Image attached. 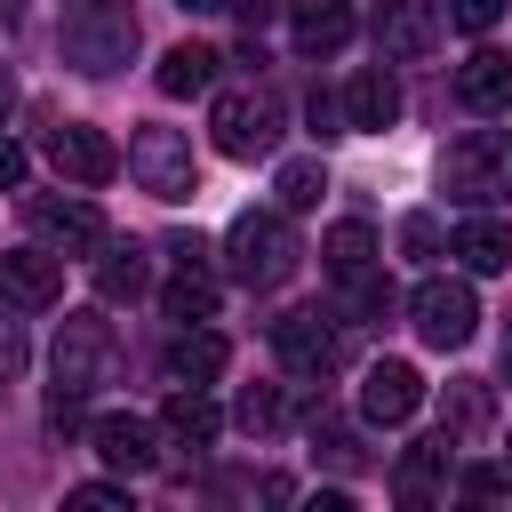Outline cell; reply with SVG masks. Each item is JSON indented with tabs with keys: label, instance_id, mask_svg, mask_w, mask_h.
Wrapping results in <instances>:
<instances>
[{
	"label": "cell",
	"instance_id": "52a82bcc",
	"mask_svg": "<svg viewBox=\"0 0 512 512\" xmlns=\"http://www.w3.org/2000/svg\"><path fill=\"white\" fill-rule=\"evenodd\" d=\"M48 160H56V176H64V184H112V176L128 168V152H120L104 128H80V120L48 128Z\"/></svg>",
	"mask_w": 512,
	"mask_h": 512
},
{
	"label": "cell",
	"instance_id": "ba28073f",
	"mask_svg": "<svg viewBox=\"0 0 512 512\" xmlns=\"http://www.w3.org/2000/svg\"><path fill=\"white\" fill-rule=\"evenodd\" d=\"M104 376H112V328L96 312H72L64 336H56V384L64 392H96Z\"/></svg>",
	"mask_w": 512,
	"mask_h": 512
},
{
	"label": "cell",
	"instance_id": "3957f363",
	"mask_svg": "<svg viewBox=\"0 0 512 512\" xmlns=\"http://www.w3.org/2000/svg\"><path fill=\"white\" fill-rule=\"evenodd\" d=\"M408 320H416V336H424L432 352H456V344H472V328H480V296H472V280L432 272V280H416Z\"/></svg>",
	"mask_w": 512,
	"mask_h": 512
},
{
	"label": "cell",
	"instance_id": "83f0119b",
	"mask_svg": "<svg viewBox=\"0 0 512 512\" xmlns=\"http://www.w3.org/2000/svg\"><path fill=\"white\" fill-rule=\"evenodd\" d=\"M504 8H512V0H448V24H464V32H488V24H504Z\"/></svg>",
	"mask_w": 512,
	"mask_h": 512
},
{
	"label": "cell",
	"instance_id": "9a60e30c",
	"mask_svg": "<svg viewBox=\"0 0 512 512\" xmlns=\"http://www.w3.org/2000/svg\"><path fill=\"white\" fill-rule=\"evenodd\" d=\"M160 432H168L176 448H208V440L224 432V408H216L200 384H176V392L160 400Z\"/></svg>",
	"mask_w": 512,
	"mask_h": 512
},
{
	"label": "cell",
	"instance_id": "8992f818",
	"mask_svg": "<svg viewBox=\"0 0 512 512\" xmlns=\"http://www.w3.org/2000/svg\"><path fill=\"white\" fill-rule=\"evenodd\" d=\"M448 192L456 200H504L512 192V136H464V144H448Z\"/></svg>",
	"mask_w": 512,
	"mask_h": 512
},
{
	"label": "cell",
	"instance_id": "277c9868",
	"mask_svg": "<svg viewBox=\"0 0 512 512\" xmlns=\"http://www.w3.org/2000/svg\"><path fill=\"white\" fill-rule=\"evenodd\" d=\"M64 48H72L80 72H112V64H128V48H136V16H128V0H80V8L64 16Z\"/></svg>",
	"mask_w": 512,
	"mask_h": 512
},
{
	"label": "cell",
	"instance_id": "ac0fdd59",
	"mask_svg": "<svg viewBox=\"0 0 512 512\" xmlns=\"http://www.w3.org/2000/svg\"><path fill=\"white\" fill-rule=\"evenodd\" d=\"M224 360H232V344L216 328H200V320H184L176 344H168V376L176 384H208V376H224Z\"/></svg>",
	"mask_w": 512,
	"mask_h": 512
},
{
	"label": "cell",
	"instance_id": "44dd1931",
	"mask_svg": "<svg viewBox=\"0 0 512 512\" xmlns=\"http://www.w3.org/2000/svg\"><path fill=\"white\" fill-rule=\"evenodd\" d=\"M448 248L464 256V272H512V224L504 216H464Z\"/></svg>",
	"mask_w": 512,
	"mask_h": 512
},
{
	"label": "cell",
	"instance_id": "4dcf8cb0",
	"mask_svg": "<svg viewBox=\"0 0 512 512\" xmlns=\"http://www.w3.org/2000/svg\"><path fill=\"white\" fill-rule=\"evenodd\" d=\"M512 488V472H496V464H464V496H504Z\"/></svg>",
	"mask_w": 512,
	"mask_h": 512
},
{
	"label": "cell",
	"instance_id": "ffe728a7",
	"mask_svg": "<svg viewBox=\"0 0 512 512\" xmlns=\"http://www.w3.org/2000/svg\"><path fill=\"white\" fill-rule=\"evenodd\" d=\"M440 480H448V432H440V440H416V448L392 464V496H400V504H432Z\"/></svg>",
	"mask_w": 512,
	"mask_h": 512
},
{
	"label": "cell",
	"instance_id": "30bf717a",
	"mask_svg": "<svg viewBox=\"0 0 512 512\" xmlns=\"http://www.w3.org/2000/svg\"><path fill=\"white\" fill-rule=\"evenodd\" d=\"M0 304H16V312L64 304V256H48V248H0Z\"/></svg>",
	"mask_w": 512,
	"mask_h": 512
},
{
	"label": "cell",
	"instance_id": "e575fe53",
	"mask_svg": "<svg viewBox=\"0 0 512 512\" xmlns=\"http://www.w3.org/2000/svg\"><path fill=\"white\" fill-rule=\"evenodd\" d=\"M232 8H240V16H248V24H264V16H272V8H280V0H232Z\"/></svg>",
	"mask_w": 512,
	"mask_h": 512
},
{
	"label": "cell",
	"instance_id": "6da1fadb",
	"mask_svg": "<svg viewBox=\"0 0 512 512\" xmlns=\"http://www.w3.org/2000/svg\"><path fill=\"white\" fill-rule=\"evenodd\" d=\"M224 256H232V280L248 288H280L296 272V232H288V208H240L232 232H224Z\"/></svg>",
	"mask_w": 512,
	"mask_h": 512
},
{
	"label": "cell",
	"instance_id": "5b68a950",
	"mask_svg": "<svg viewBox=\"0 0 512 512\" xmlns=\"http://www.w3.org/2000/svg\"><path fill=\"white\" fill-rule=\"evenodd\" d=\"M208 128H216V152L224 160H264L280 144V104L264 88H232V96H216Z\"/></svg>",
	"mask_w": 512,
	"mask_h": 512
},
{
	"label": "cell",
	"instance_id": "8fae6325",
	"mask_svg": "<svg viewBox=\"0 0 512 512\" xmlns=\"http://www.w3.org/2000/svg\"><path fill=\"white\" fill-rule=\"evenodd\" d=\"M272 352H280L288 376H328L336 368V336H328L320 312H280L272 320Z\"/></svg>",
	"mask_w": 512,
	"mask_h": 512
},
{
	"label": "cell",
	"instance_id": "cb8c5ba5",
	"mask_svg": "<svg viewBox=\"0 0 512 512\" xmlns=\"http://www.w3.org/2000/svg\"><path fill=\"white\" fill-rule=\"evenodd\" d=\"M320 264H328L336 280H360V272H376V232H368V224H336V232L320 240Z\"/></svg>",
	"mask_w": 512,
	"mask_h": 512
},
{
	"label": "cell",
	"instance_id": "d6a6232c",
	"mask_svg": "<svg viewBox=\"0 0 512 512\" xmlns=\"http://www.w3.org/2000/svg\"><path fill=\"white\" fill-rule=\"evenodd\" d=\"M168 256H176V264H208V240H200V232H176Z\"/></svg>",
	"mask_w": 512,
	"mask_h": 512
},
{
	"label": "cell",
	"instance_id": "4fadbf2b",
	"mask_svg": "<svg viewBox=\"0 0 512 512\" xmlns=\"http://www.w3.org/2000/svg\"><path fill=\"white\" fill-rule=\"evenodd\" d=\"M88 440L112 472H152L160 464V424H144V416H96Z\"/></svg>",
	"mask_w": 512,
	"mask_h": 512
},
{
	"label": "cell",
	"instance_id": "603a6c76",
	"mask_svg": "<svg viewBox=\"0 0 512 512\" xmlns=\"http://www.w3.org/2000/svg\"><path fill=\"white\" fill-rule=\"evenodd\" d=\"M144 288H152L144 248H136V240H104V248H96V296L120 304V296H144Z\"/></svg>",
	"mask_w": 512,
	"mask_h": 512
},
{
	"label": "cell",
	"instance_id": "836d02e7",
	"mask_svg": "<svg viewBox=\"0 0 512 512\" xmlns=\"http://www.w3.org/2000/svg\"><path fill=\"white\" fill-rule=\"evenodd\" d=\"M0 184H24V144L0 136Z\"/></svg>",
	"mask_w": 512,
	"mask_h": 512
},
{
	"label": "cell",
	"instance_id": "7402d4cb",
	"mask_svg": "<svg viewBox=\"0 0 512 512\" xmlns=\"http://www.w3.org/2000/svg\"><path fill=\"white\" fill-rule=\"evenodd\" d=\"M216 64H224L216 48H200V40H176V48L160 56V72H152V80H160V96H208V88H216Z\"/></svg>",
	"mask_w": 512,
	"mask_h": 512
},
{
	"label": "cell",
	"instance_id": "7c38bea8",
	"mask_svg": "<svg viewBox=\"0 0 512 512\" xmlns=\"http://www.w3.org/2000/svg\"><path fill=\"white\" fill-rule=\"evenodd\" d=\"M424 408V376L408 368V360H376L368 376H360V416L368 424H408Z\"/></svg>",
	"mask_w": 512,
	"mask_h": 512
},
{
	"label": "cell",
	"instance_id": "f1b7e54d",
	"mask_svg": "<svg viewBox=\"0 0 512 512\" xmlns=\"http://www.w3.org/2000/svg\"><path fill=\"white\" fill-rule=\"evenodd\" d=\"M400 248L408 256H440V216H408L400 224Z\"/></svg>",
	"mask_w": 512,
	"mask_h": 512
},
{
	"label": "cell",
	"instance_id": "d6986e66",
	"mask_svg": "<svg viewBox=\"0 0 512 512\" xmlns=\"http://www.w3.org/2000/svg\"><path fill=\"white\" fill-rule=\"evenodd\" d=\"M344 120H352V128H392V120H400V80H392L384 64L352 72V88H344Z\"/></svg>",
	"mask_w": 512,
	"mask_h": 512
},
{
	"label": "cell",
	"instance_id": "9c48e42d",
	"mask_svg": "<svg viewBox=\"0 0 512 512\" xmlns=\"http://www.w3.org/2000/svg\"><path fill=\"white\" fill-rule=\"evenodd\" d=\"M440 48V8L432 0H376V56L384 64H424Z\"/></svg>",
	"mask_w": 512,
	"mask_h": 512
},
{
	"label": "cell",
	"instance_id": "74e56055",
	"mask_svg": "<svg viewBox=\"0 0 512 512\" xmlns=\"http://www.w3.org/2000/svg\"><path fill=\"white\" fill-rule=\"evenodd\" d=\"M504 376H512V336H504Z\"/></svg>",
	"mask_w": 512,
	"mask_h": 512
},
{
	"label": "cell",
	"instance_id": "2e32d148",
	"mask_svg": "<svg viewBox=\"0 0 512 512\" xmlns=\"http://www.w3.org/2000/svg\"><path fill=\"white\" fill-rule=\"evenodd\" d=\"M288 32L304 56H336L352 40V0H288Z\"/></svg>",
	"mask_w": 512,
	"mask_h": 512
},
{
	"label": "cell",
	"instance_id": "5bb4252c",
	"mask_svg": "<svg viewBox=\"0 0 512 512\" xmlns=\"http://www.w3.org/2000/svg\"><path fill=\"white\" fill-rule=\"evenodd\" d=\"M40 224H48V240H56L64 256H96V248L112 240V224H104L96 200H40Z\"/></svg>",
	"mask_w": 512,
	"mask_h": 512
},
{
	"label": "cell",
	"instance_id": "e0dca14e",
	"mask_svg": "<svg viewBox=\"0 0 512 512\" xmlns=\"http://www.w3.org/2000/svg\"><path fill=\"white\" fill-rule=\"evenodd\" d=\"M456 96H464L472 112H504V104H512V56H504V48H472L464 72H456Z\"/></svg>",
	"mask_w": 512,
	"mask_h": 512
},
{
	"label": "cell",
	"instance_id": "7a4b0ae2",
	"mask_svg": "<svg viewBox=\"0 0 512 512\" xmlns=\"http://www.w3.org/2000/svg\"><path fill=\"white\" fill-rule=\"evenodd\" d=\"M128 176L152 192V200H192L200 192V168H192V136L184 128H160V120H144L136 136H128Z\"/></svg>",
	"mask_w": 512,
	"mask_h": 512
},
{
	"label": "cell",
	"instance_id": "d590c367",
	"mask_svg": "<svg viewBox=\"0 0 512 512\" xmlns=\"http://www.w3.org/2000/svg\"><path fill=\"white\" fill-rule=\"evenodd\" d=\"M176 8H192V16H208V8H232V0H176Z\"/></svg>",
	"mask_w": 512,
	"mask_h": 512
},
{
	"label": "cell",
	"instance_id": "f546056e",
	"mask_svg": "<svg viewBox=\"0 0 512 512\" xmlns=\"http://www.w3.org/2000/svg\"><path fill=\"white\" fill-rule=\"evenodd\" d=\"M72 504H80V512H120L128 488H120V480H88V488H72Z\"/></svg>",
	"mask_w": 512,
	"mask_h": 512
},
{
	"label": "cell",
	"instance_id": "8d00e7d4",
	"mask_svg": "<svg viewBox=\"0 0 512 512\" xmlns=\"http://www.w3.org/2000/svg\"><path fill=\"white\" fill-rule=\"evenodd\" d=\"M8 96H16V88H8V72H0V112H8Z\"/></svg>",
	"mask_w": 512,
	"mask_h": 512
},
{
	"label": "cell",
	"instance_id": "1f68e13d",
	"mask_svg": "<svg viewBox=\"0 0 512 512\" xmlns=\"http://www.w3.org/2000/svg\"><path fill=\"white\" fill-rule=\"evenodd\" d=\"M16 368H24V328H16V320H0V384H8Z\"/></svg>",
	"mask_w": 512,
	"mask_h": 512
},
{
	"label": "cell",
	"instance_id": "484cf974",
	"mask_svg": "<svg viewBox=\"0 0 512 512\" xmlns=\"http://www.w3.org/2000/svg\"><path fill=\"white\" fill-rule=\"evenodd\" d=\"M272 192H280V208H288V216H296V208H320V192H328V168H320V160H280Z\"/></svg>",
	"mask_w": 512,
	"mask_h": 512
},
{
	"label": "cell",
	"instance_id": "4316f807",
	"mask_svg": "<svg viewBox=\"0 0 512 512\" xmlns=\"http://www.w3.org/2000/svg\"><path fill=\"white\" fill-rule=\"evenodd\" d=\"M232 416H240V432H280V424H288V400H280L272 384H248Z\"/></svg>",
	"mask_w": 512,
	"mask_h": 512
},
{
	"label": "cell",
	"instance_id": "d4e9b609",
	"mask_svg": "<svg viewBox=\"0 0 512 512\" xmlns=\"http://www.w3.org/2000/svg\"><path fill=\"white\" fill-rule=\"evenodd\" d=\"M160 304H168V320H216V280H208V264H176V280L160 288Z\"/></svg>",
	"mask_w": 512,
	"mask_h": 512
}]
</instances>
